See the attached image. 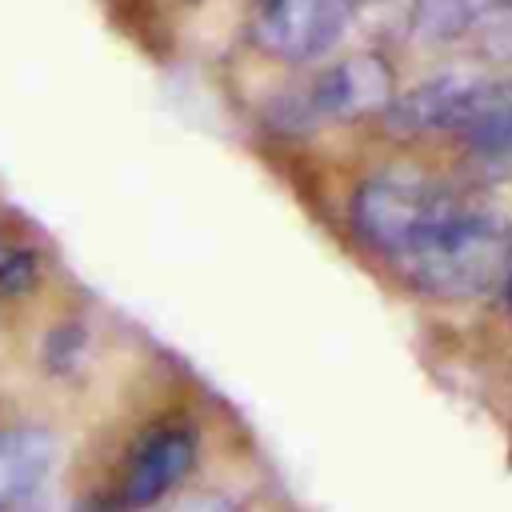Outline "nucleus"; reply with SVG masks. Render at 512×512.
Returning <instances> with one entry per match:
<instances>
[{"label":"nucleus","mask_w":512,"mask_h":512,"mask_svg":"<svg viewBox=\"0 0 512 512\" xmlns=\"http://www.w3.org/2000/svg\"><path fill=\"white\" fill-rule=\"evenodd\" d=\"M404 276L440 300H468L484 296L504 284L512 268V220L448 200L436 224L416 240V248L400 260Z\"/></svg>","instance_id":"1"},{"label":"nucleus","mask_w":512,"mask_h":512,"mask_svg":"<svg viewBox=\"0 0 512 512\" xmlns=\"http://www.w3.org/2000/svg\"><path fill=\"white\" fill-rule=\"evenodd\" d=\"M452 196L408 172H376L352 196V228L360 240L396 264L416 248V240L436 224Z\"/></svg>","instance_id":"2"},{"label":"nucleus","mask_w":512,"mask_h":512,"mask_svg":"<svg viewBox=\"0 0 512 512\" xmlns=\"http://www.w3.org/2000/svg\"><path fill=\"white\" fill-rule=\"evenodd\" d=\"M356 0H264L252 20V40L260 52L304 64L328 56L352 24Z\"/></svg>","instance_id":"3"},{"label":"nucleus","mask_w":512,"mask_h":512,"mask_svg":"<svg viewBox=\"0 0 512 512\" xmlns=\"http://www.w3.org/2000/svg\"><path fill=\"white\" fill-rule=\"evenodd\" d=\"M484 80L472 72V68H448V72H436L428 80H420L416 88L400 92L392 100V108L384 112V124L392 136H428V132H444L464 120V112L472 108V100L480 96Z\"/></svg>","instance_id":"4"},{"label":"nucleus","mask_w":512,"mask_h":512,"mask_svg":"<svg viewBox=\"0 0 512 512\" xmlns=\"http://www.w3.org/2000/svg\"><path fill=\"white\" fill-rule=\"evenodd\" d=\"M396 72L376 52H356L340 64H328L312 84V108L336 120L384 116L396 100Z\"/></svg>","instance_id":"5"},{"label":"nucleus","mask_w":512,"mask_h":512,"mask_svg":"<svg viewBox=\"0 0 512 512\" xmlns=\"http://www.w3.org/2000/svg\"><path fill=\"white\" fill-rule=\"evenodd\" d=\"M196 460V432L184 424H164L152 428L128 456L124 480H120V500L124 508H148L164 492H172L184 472Z\"/></svg>","instance_id":"6"},{"label":"nucleus","mask_w":512,"mask_h":512,"mask_svg":"<svg viewBox=\"0 0 512 512\" xmlns=\"http://www.w3.org/2000/svg\"><path fill=\"white\" fill-rule=\"evenodd\" d=\"M456 136L480 176H512V80H484L480 96L456 124Z\"/></svg>","instance_id":"7"},{"label":"nucleus","mask_w":512,"mask_h":512,"mask_svg":"<svg viewBox=\"0 0 512 512\" xmlns=\"http://www.w3.org/2000/svg\"><path fill=\"white\" fill-rule=\"evenodd\" d=\"M56 460V440L44 428H0V512L24 504Z\"/></svg>","instance_id":"8"},{"label":"nucleus","mask_w":512,"mask_h":512,"mask_svg":"<svg viewBox=\"0 0 512 512\" xmlns=\"http://www.w3.org/2000/svg\"><path fill=\"white\" fill-rule=\"evenodd\" d=\"M496 0H412V32L428 44H448L456 36H472L476 20Z\"/></svg>","instance_id":"9"},{"label":"nucleus","mask_w":512,"mask_h":512,"mask_svg":"<svg viewBox=\"0 0 512 512\" xmlns=\"http://www.w3.org/2000/svg\"><path fill=\"white\" fill-rule=\"evenodd\" d=\"M472 44L492 64H512V0H496L472 28Z\"/></svg>","instance_id":"10"},{"label":"nucleus","mask_w":512,"mask_h":512,"mask_svg":"<svg viewBox=\"0 0 512 512\" xmlns=\"http://www.w3.org/2000/svg\"><path fill=\"white\" fill-rule=\"evenodd\" d=\"M40 280V260L32 248L0 240V296H24Z\"/></svg>","instance_id":"11"},{"label":"nucleus","mask_w":512,"mask_h":512,"mask_svg":"<svg viewBox=\"0 0 512 512\" xmlns=\"http://www.w3.org/2000/svg\"><path fill=\"white\" fill-rule=\"evenodd\" d=\"M40 352H44V368H48V372H60V376L72 372L76 360H80V352H84V328H80V324H60V328H52V332L44 336Z\"/></svg>","instance_id":"12"},{"label":"nucleus","mask_w":512,"mask_h":512,"mask_svg":"<svg viewBox=\"0 0 512 512\" xmlns=\"http://www.w3.org/2000/svg\"><path fill=\"white\" fill-rule=\"evenodd\" d=\"M172 512H236V504L228 496H220V492H200V496L180 500Z\"/></svg>","instance_id":"13"},{"label":"nucleus","mask_w":512,"mask_h":512,"mask_svg":"<svg viewBox=\"0 0 512 512\" xmlns=\"http://www.w3.org/2000/svg\"><path fill=\"white\" fill-rule=\"evenodd\" d=\"M504 296H508V304H512V268H508V276H504Z\"/></svg>","instance_id":"14"},{"label":"nucleus","mask_w":512,"mask_h":512,"mask_svg":"<svg viewBox=\"0 0 512 512\" xmlns=\"http://www.w3.org/2000/svg\"><path fill=\"white\" fill-rule=\"evenodd\" d=\"M80 512H108V508H104V504H84Z\"/></svg>","instance_id":"15"}]
</instances>
